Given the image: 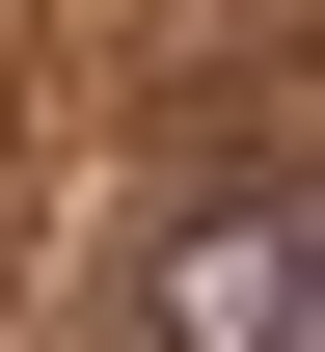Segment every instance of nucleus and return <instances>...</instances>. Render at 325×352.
<instances>
[{
  "instance_id": "nucleus-1",
  "label": "nucleus",
  "mask_w": 325,
  "mask_h": 352,
  "mask_svg": "<svg viewBox=\"0 0 325 352\" xmlns=\"http://www.w3.org/2000/svg\"><path fill=\"white\" fill-rule=\"evenodd\" d=\"M136 352H325V217H298L271 163L163 217V271H136Z\"/></svg>"
}]
</instances>
